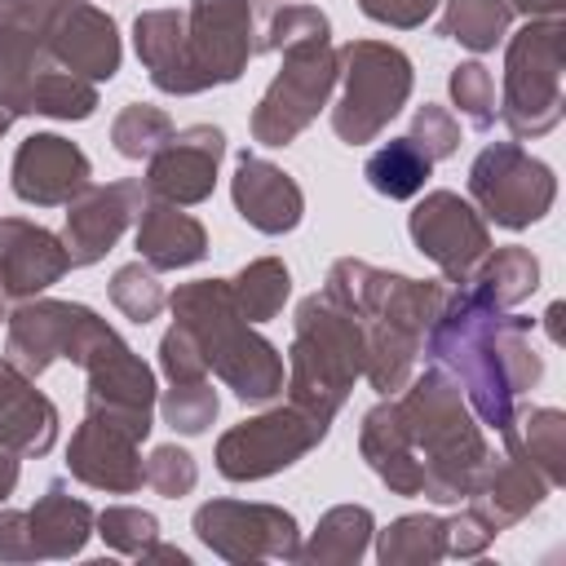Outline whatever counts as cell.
<instances>
[{
  "label": "cell",
  "instance_id": "obj_1",
  "mask_svg": "<svg viewBox=\"0 0 566 566\" xmlns=\"http://www.w3.org/2000/svg\"><path fill=\"white\" fill-rule=\"evenodd\" d=\"M420 354L455 376L473 416L495 433L513 424L522 394L544 376V358L531 345V318L486 305L469 283L447 292Z\"/></svg>",
  "mask_w": 566,
  "mask_h": 566
},
{
  "label": "cell",
  "instance_id": "obj_2",
  "mask_svg": "<svg viewBox=\"0 0 566 566\" xmlns=\"http://www.w3.org/2000/svg\"><path fill=\"white\" fill-rule=\"evenodd\" d=\"M323 292L336 296L340 305H349L363 318V336H367V363L363 376L371 380V389L380 398L398 394L411 380V367L420 358L424 332L438 318L447 287L433 279H411V274H394L380 270L363 256H340L332 261Z\"/></svg>",
  "mask_w": 566,
  "mask_h": 566
},
{
  "label": "cell",
  "instance_id": "obj_3",
  "mask_svg": "<svg viewBox=\"0 0 566 566\" xmlns=\"http://www.w3.org/2000/svg\"><path fill=\"white\" fill-rule=\"evenodd\" d=\"M398 411L411 438V451L420 460L424 486L420 495L433 504H460L469 486L478 482L491 447L482 438V420L464 402L451 371L429 363L420 376H411L398 389Z\"/></svg>",
  "mask_w": 566,
  "mask_h": 566
},
{
  "label": "cell",
  "instance_id": "obj_4",
  "mask_svg": "<svg viewBox=\"0 0 566 566\" xmlns=\"http://www.w3.org/2000/svg\"><path fill=\"white\" fill-rule=\"evenodd\" d=\"M172 323L190 332L203 354V367L239 398V402H270L283 394V354L274 340L252 332L230 296V279H195L168 296Z\"/></svg>",
  "mask_w": 566,
  "mask_h": 566
},
{
  "label": "cell",
  "instance_id": "obj_5",
  "mask_svg": "<svg viewBox=\"0 0 566 566\" xmlns=\"http://www.w3.org/2000/svg\"><path fill=\"white\" fill-rule=\"evenodd\" d=\"M367 363V336H363V318L340 305L327 292H310L296 305L292 318V345H287V402H296L301 411L318 416V420H336V411L345 407L354 380L363 376Z\"/></svg>",
  "mask_w": 566,
  "mask_h": 566
},
{
  "label": "cell",
  "instance_id": "obj_6",
  "mask_svg": "<svg viewBox=\"0 0 566 566\" xmlns=\"http://www.w3.org/2000/svg\"><path fill=\"white\" fill-rule=\"evenodd\" d=\"M0 106L49 119H88L97 111V84L53 62L31 0H0Z\"/></svg>",
  "mask_w": 566,
  "mask_h": 566
},
{
  "label": "cell",
  "instance_id": "obj_7",
  "mask_svg": "<svg viewBox=\"0 0 566 566\" xmlns=\"http://www.w3.org/2000/svg\"><path fill=\"white\" fill-rule=\"evenodd\" d=\"M562 49H566V22L562 18H526V27L509 35L504 97L495 102V119L517 142H526V137L535 142V137L553 133L566 115Z\"/></svg>",
  "mask_w": 566,
  "mask_h": 566
},
{
  "label": "cell",
  "instance_id": "obj_8",
  "mask_svg": "<svg viewBox=\"0 0 566 566\" xmlns=\"http://www.w3.org/2000/svg\"><path fill=\"white\" fill-rule=\"evenodd\" d=\"M340 57V102L332 106V128L345 146L376 142L389 119L407 106L416 71L398 44L385 40H349L336 49Z\"/></svg>",
  "mask_w": 566,
  "mask_h": 566
},
{
  "label": "cell",
  "instance_id": "obj_9",
  "mask_svg": "<svg viewBox=\"0 0 566 566\" xmlns=\"http://www.w3.org/2000/svg\"><path fill=\"white\" fill-rule=\"evenodd\" d=\"M4 323H9L4 358H13L27 376H44L57 358L84 367L97 349H106L119 336L97 310L80 301H53V296L22 301Z\"/></svg>",
  "mask_w": 566,
  "mask_h": 566
},
{
  "label": "cell",
  "instance_id": "obj_10",
  "mask_svg": "<svg viewBox=\"0 0 566 566\" xmlns=\"http://www.w3.org/2000/svg\"><path fill=\"white\" fill-rule=\"evenodd\" d=\"M327 429H332L327 420L301 411L296 402H283V407H270L261 416L230 424L217 438L212 460H217V473L230 482H261L305 460L327 438Z\"/></svg>",
  "mask_w": 566,
  "mask_h": 566
},
{
  "label": "cell",
  "instance_id": "obj_11",
  "mask_svg": "<svg viewBox=\"0 0 566 566\" xmlns=\"http://www.w3.org/2000/svg\"><path fill=\"white\" fill-rule=\"evenodd\" d=\"M469 199L482 221H495L500 230H526L548 217L557 177L517 142H491L469 168Z\"/></svg>",
  "mask_w": 566,
  "mask_h": 566
},
{
  "label": "cell",
  "instance_id": "obj_12",
  "mask_svg": "<svg viewBox=\"0 0 566 566\" xmlns=\"http://www.w3.org/2000/svg\"><path fill=\"white\" fill-rule=\"evenodd\" d=\"M336 80H340V57L332 44H310V49L283 53L279 75L265 84L261 102L252 106V119H248L252 142H261V146L296 142L327 106Z\"/></svg>",
  "mask_w": 566,
  "mask_h": 566
},
{
  "label": "cell",
  "instance_id": "obj_13",
  "mask_svg": "<svg viewBox=\"0 0 566 566\" xmlns=\"http://www.w3.org/2000/svg\"><path fill=\"white\" fill-rule=\"evenodd\" d=\"M199 544L230 562V566H252V562H296L301 553V526L283 504H261V500H203L190 517Z\"/></svg>",
  "mask_w": 566,
  "mask_h": 566
},
{
  "label": "cell",
  "instance_id": "obj_14",
  "mask_svg": "<svg viewBox=\"0 0 566 566\" xmlns=\"http://www.w3.org/2000/svg\"><path fill=\"white\" fill-rule=\"evenodd\" d=\"M252 0H190L186 9V97L234 84L256 53Z\"/></svg>",
  "mask_w": 566,
  "mask_h": 566
},
{
  "label": "cell",
  "instance_id": "obj_15",
  "mask_svg": "<svg viewBox=\"0 0 566 566\" xmlns=\"http://www.w3.org/2000/svg\"><path fill=\"white\" fill-rule=\"evenodd\" d=\"M31 9L57 66H66L88 84L115 80L124 49H119V27L106 9L88 0H31Z\"/></svg>",
  "mask_w": 566,
  "mask_h": 566
},
{
  "label": "cell",
  "instance_id": "obj_16",
  "mask_svg": "<svg viewBox=\"0 0 566 566\" xmlns=\"http://www.w3.org/2000/svg\"><path fill=\"white\" fill-rule=\"evenodd\" d=\"M88 389H84V416L106 420L137 442L150 438L155 429V371L142 363V354L115 336L106 349H97L84 363Z\"/></svg>",
  "mask_w": 566,
  "mask_h": 566
},
{
  "label": "cell",
  "instance_id": "obj_17",
  "mask_svg": "<svg viewBox=\"0 0 566 566\" xmlns=\"http://www.w3.org/2000/svg\"><path fill=\"white\" fill-rule=\"evenodd\" d=\"M407 234L442 270V279L455 283V287L469 283L478 261L491 252V230H486L482 212L469 199H460L455 190H429L411 208Z\"/></svg>",
  "mask_w": 566,
  "mask_h": 566
},
{
  "label": "cell",
  "instance_id": "obj_18",
  "mask_svg": "<svg viewBox=\"0 0 566 566\" xmlns=\"http://www.w3.org/2000/svg\"><path fill=\"white\" fill-rule=\"evenodd\" d=\"M226 159V133L217 124H186L146 159V195L168 199L177 208H195L212 195L217 168Z\"/></svg>",
  "mask_w": 566,
  "mask_h": 566
},
{
  "label": "cell",
  "instance_id": "obj_19",
  "mask_svg": "<svg viewBox=\"0 0 566 566\" xmlns=\"http://www.w3.org/2000/svg\"><path fill=\"white\" fill-rule=\"evenodd\" d=\"M146 199L150 195L137 177H119V181H106V186H84L66 203V226H62L71 270L75 265H97L119 243V234L142 217Z\"/></svg>",
  "mask_w": 566,
  "mask_h": 566
},
{
  "label": "cell",
  "instance_id": "obj_20",
  "mask_svg": "<svg viewBox=\"0 0 566 566\" xmlns=\"http://www.w3.org/2000/svg\"><path fill=\"white\" fill-rule=\"evenodd\" d=\"M9 186L22 203L66 208L84 186H93L88 155L62 133H31L9 164Z\"/></svg>",
  "mask_w": 566,
  "mask_h": 566
},
{
  "label": "cell",
  "instance_id": "obj_21",
  "mask_svg": "<svg viewBox=\"0 0 566 566\" xmlns=\"http://www.w3.org/2000/svg\"><path fill=\"white\" fill-rule=\"evenodd\" d=\"M142 442L106 420L84 416L66 442V473L93 491L106 495H133L146 486V460L137 451Z\"/></svg>",
  "mask_w": 566,
  "mask_h": 566
},
{
  "label": "cell",
  "instance_id": "obj_22",
  "mask_svg": "<svg viewBox=\"0 0 566 566\" xmlns=\"http://www.w3.org/2000/svg\"><path fill=\"white\" fill-rule=\"evenodd\" d=\"M71 270L62 234L27 217H0V287L4 296L31 301Z\"/></svg>",
  "mask_w": 566,
  "mask_h": 566
},
{
  "label": "cell",
  "instance_id": "obj_23",
  "mask_svg": "<svg viewBox=\"0 0 566 566\" xmlns=\"http://www.w3.org/2000/svg\"><path fill=\"white\" fill-rule=\"evenodd\" d=\"M548 495H553L548 478H544L539 469H531L526 460H517V455L504 451V455H486L478 482H473L469 495H464V509H469L482 526H491V531L500 535V531L517 526L526 513H535Z\"/></svg>",
  "mask_w": 566,
  "mask_h": 566
},
{
  "label": "cell",
  "instance_id": "obj_24",
  "mask_svg": "<svg viewBox=\"0 0 566 566\" xmlns=\"http://www.w3.org/2000/svg\"><path fill=\"white\" fill-rule=\"evenodd\" d=\"M230 199L234 212L261 234H287L305 217V195L296 177L261 155H239V168L230 177Z\"/></svg>",
  "mask_w": 566,
  "mask_h": 566
},
{
  "label": "cell",
  "instance_id": "obj_25",
  "mask_svg": "<svg viewBox=\"0 0 566 566\" xmlns=\"http://www.w3.org/2000/svg\"><path fill=\"white\" fill-rule=\"evenodd\" d=\"M57 424L62 416L53 398L35 389V376L0 354V442L18 455H49L57 442Z\"/></svg>",
  "mask_w": 566,
  "mask_h": 566
},
{
  "label": "cell",
  "instance_id": "obj_26",
  "mask_svg": "<svg viewBox=\"0 0 566 566\" xmlns=\"http://www.w3.org/2000/svg\"><path fill=\"white\" fill-rule=\"evenodd\" d=\"M358 455L367 460V469L394 491V495H420L424 486V473H420V460L411 451V438H407V424H402V411H398V398H380L363 424H358Z\"/></svg>",
  "mask_w": 566,
  "mask_h": 566
},
{
  "label": "cell",
  "instance_id": "obj_27",
  "mask_svg": "<svg viewBox=\"0 0 566 566\" xmlns=\"http://www.w3.org/2000/svg\"><path fill=\"white\" fill-rule=\"evenodd\" d=\"M137 252L150 270H186L208 256V230L186 208L168 199H146L137 217Z\"/></svg>",
  "mask_w": 566,
  "mask_h": 566
},
{
  "label": "cell",
  "instance_id": "obj_28",
  "mask_svg": "<svg viewBox=\"0 0 566 566\" xmlns=\"http://www.w3.org/2000/svg\"><path fill=\"white\" fill-rule=\"evenodd\" d=\"M133 49L159 93L186 97V13L142 9L133 18Z\"/></svg>",
  "mask_w": 566,
  "mask_h": 566
},
{
  "label": "cell",
  "instance_id": "obj_29",
  "mask_svg": "<svg viewBox=\"0 0 566 566\" xmlns=\"http://www.w3.org/2000/svg\"><path fill=\"white\" fill-rule=\"evenodd\" d=\"M93 517L97 513L84 500H75L62 482H49L44 495L27 509L35 557H75V553H84V544L93 535Z\"/></svg>",
  "mask_w": 566,
  "mask_h": 566
},
{
  "label": "cell",
  "instance_id": "obj_30",
  "mask_svg": "<svg viewBox=\"0 0 566 566\" xmlns=\"http://www.w3.org/2000/svg\"><path fill=\"white\" fill-rule=\"evenodd\" d=\"M500 438H504V451L539 469L553 491L566 482V416L557 407L517 411L513 424L500 429Z\"/></svg>",
  "mask_w": 566,
  "mask_h": 566
},
{
  "label": "cell",
  "instance_id": "obj_31",
  "mask_svg": "<svg viewBox=\"0 0 566 566\" xmlns=\"http://www.w3.org/2000/svg\"><path fill=\"white\" fill-rule=\"evenodd\" d=\"M371 531H376V517L367 504H336L318 517V526L301 544L296 562L301 566H349L367 553Z\"/></svg>",
  "mask_w": 566,
  "mask_h": 566
},
{
  "label": "cell",
  "instance_id": "obj_32",
  "mask_svg": "<svg viewBox=\"0 0 566 566\" xmlns=\"http://www.w3.org/2000/svg\"><path fill=\"white\" fill-rule=\"evenodd\" d=\"M469 287H473L486 305L513 310V305H522V301L539 287V261H535V252L522 248V243L491 248V252L478 261V270L469 274Z\"/></svg>",
  "mask_w": 566,
  "mask_h": 566
},
{
  "label": "cell",
  "instance_id": "obj_33",
  "mask_svg": "<svg viewBox=\"0 0 566 566\" xmlns=\"http://www.w3.org/2000/svg\"><path fill=\"white\" fill-rule=\"evenodd\" d=\"M371 535L380 566H433L447 557V517L438 513H402Z\"/></svg>",
  "mask_w": 566,
  "mask_h": 566
},
{
  "label": "cell",
  "instance_id": "obj_34",
  "mask_svg": "<svg viewBox=\"0 0 566 566\" xmlns=\"http://www.w3.org/2000/svg\"><path fill=\"white\" fill-rule=\"evenodd\" d=\"M429 172H433V159H429L411 137H389V142H385L380 150H371L367 164H363L367 186H371L376 195H385V199H416V195L424 190Z\"/></svg>",
  "mask_w": 566,
  "mask_h": 566
},
{
  "label": "cell",
  "instance_id": "obj_35",
  "mask_svg": "<svg viewBox=\"0 0 566 566\" xmlns=\"http://www.w3.org/2000/svg\"><path fill=\"white\" fill-rule=\"evenodd\" d=\"M509 22H513V13L504 0H442L438 35L455 40L473 53H491L509 35Z\"/></svg>",
  "mask_w": 566,
  "mask_h": 566
},
{
  "label": "cell",
  "instance_id": "obj_36",
  "mask_svg": "<svg viewBox=\"0 0 566 566\" xmlns=\"http://www.w3.org/2000/svg\"><path fill=\"white\" fill-rule=\"evenodd\" d=\"M230 296L248 323H270L283 314V301L292 296V274L279 256H256L230 279Z\"/></svg>",
  "mask_w": 566,
  "mask_h": 566
},
{
  "label": "cell",
  "instance_id": "obj_37",
  "mask_svg": "<svg viewBox=\"0 0 566 566\" xmlns=\"http://www.w3.org/2000/svg\"><path fill=\"white\" fill-rule=\"evenodd\" d=\"M310 44H332V22L314 4H270L261 22L256 53H292Z\"/></svg>",
  "mask_w": 566,
  "mask_h": 566
},
{
  "label": "cell",
  "instance_id": "obj_38",
  "mask_svg": "<svg viewBox=\"0 0 566 566\" xmlns=\"http://www.w3.org/2000/svg\"><path fill=\"white\" fill-rule=\"evenodd\" d=\"M168 137H172V119L164 106H150V102H128L111 119V146L124 159H150Z\"/></svg>",
  "mask_w": 566,
  "mask_h": 566
},
{
  "label": "cell",
  "instance_id": "obj_39",
  "mask_svg": "<svg viewBox=\"0 0 566 566\" xmlns=\"http://www.w3.org/2000/svg\"><path fill=\"white\" fill-rule=\"evenodd\" d=\"M217 411H221V398H217V389H212L208 376H199V380H177V385H168L164 398H159L164 424H172V429L186 433V438L208 433L212 420H217Z\"/></svg>",
  "mask_w": 566,
  "mask_h": 566
},
{
  "label": "cell",
  "instance_id": "obj_40",
  "mask_svg": "<svg viewBox=\"0 0 566 566\" xmlns=\"http://www.w3.org/2000/svg\"><path fill=\"white\" fill-rule=\"evenodd\" d=\"M111 305H115L128 323L146 327V323L159 318V310L168 305V292H164V283L155 279V270H150L146 261H128V265H119V270L111 274Z\"/></svg>",
  "mask_w": 566,
  "mask_h": 566
},
{
  "label": "cell",
  "instance_id": "obj_41",
  "mask_svg": "<svg viewBox=\"0 0 566 566\" xmlns=\"http://www.w3.org/2000/svg\"><path fill=\"white\" fill-rule=\"evenodd\" d=\"M93 535H102V544L111 553L124 557H142L155 539H159V517L150 509H133V504H106L93 517Z\"/></svg>",
  "mask_w": 566,
  "mask_h": 566
},
{
  "label": "cell",
  "instance_id": "obj_42",
  "mask_svg": "<svg viewBox=\"0 0 566 566\" xmlns=\"http://www.w3.org/2000/svg\"><path fill=\"white\" fill-rule=\"evenodd\" d=\"M447 88H451V102L460 106V115L473 128L486 133L495 124V80L482 62H455L451 75H447Z\"/></svg>",
  "mask_w": 566,
  "mask_h": 566
},
{
  "label": "cell",
  "instance_id": "obj_43",
  "mask_svg": "<svg viewBox=\"0 0 566 566\" xmlns=\"http://www.w3.org/2000/svg\"><path fill=\"white\" fill-rule=\"evenodd\" d=\"M195 482H199V464H195V455H190L186 447L159 442V447L146 455V486H150L155 495L181 500V495L195 491Z\"/></svg>",
  "mask_w": 566,
  "mask_h": 566
},
{
  "label": "cell",
  "instance_id": "obj_44",
  "mask_svg": "<svg viewBox=\"0 0 566 566\" xmlns=\"http://www.w3.org/2000/svg\"><path fill=\"white\" fill-rule=\"evenodd\" d=\"M407 137H411L433 164H438V159H451V155L460 150V124H455V115H451L447 106H438V102L416 106Z\"/></svg>",
  "mask_w": 566,
  "mask_h": 566
},
{
  "label": "cell",
  "instance_id": "obj_45",
  "mask_svg": "<svg viewBox=\"0 0 566 566\" xmlns=\"http://www.w3.org/2000/svg\"><path fill=\"white\" fill-rule=\"evenodd\" d=\"M159 371H164V380H168V385L208 376L199 345H195V340H190V332H186V327H177V323H172V327L164 332V340H159Z\"/></svg>",
  "mask_w": 566,
  "mask_h": 566
},
{
  "label": "cell",
  "instance_id": "obj_46",
  "mask_svg": "<svg viewBox=\"0 0 566 566\" xmlns=\"http://www.w3.org/2000/svg\"><path fill=\"white\" fill-rule=\"evenodd\" d=\"M358 9L380 22V27H398V31H411V27H424L438 9V0H358Z\"/></svg>",
  "mask_w": 566,
  "mask_h": 566
},
{
  "label": "cell",
  "instance_id": "obj_47",
  "mask_svg": "<svg viewBox=\"0 0 566 566\" xmlns=\"http://www.w3.org/2000/svg\"><path fill=\"white\" fill-rule=\"evenodd\" d=\"M491 539H495V531L482 526L469 509H460L455 517H447V557H478V553L491 548Z\"/></svg>",
  "mask_w": 566,
  "mask_h": 566
},
{
  "label": "cell",
  "instance_id": "obj_48",
  "mask_svg": "<svg viewBox=\"0 0 566 566\" xmlns=\"http://www.w3.org/2000/svg\"><path fill=\"white\" fill-rule=\"evenodd\" d=\"M0 562H40L22 509H0Z\"/></svg>",
  "mask_w": 566,
  "mask_h": 566
},
{
  "label": "cell",
  "instance_id": "obj_49",
  "mask_svg": "<svg viewBox=\"0 0 566 566\" xmlns=\"http://www.w3.org/2000/svg\"><path fill=\"white\" fill-rule=\"evenodd\" d=\"M18 460H22V455H18V451H9V447L0 442V504L18 491V473H22V469H18Z\"/></svg>",
  "mask_w": 566,
  "mask_h": 566
},
{
  "label": "cell",
  "instance_id": "obj_50",
  "mask_svg": "<svg viewBox=\"0 0 566 566\" xmlns=\"http://www.w3.org/2000/svg\"><path fill=\"white\" fill-rule=\"evenodd\" d=\"M509 13H526V18H562L566 0H504Z\"/></svg>",
  "mask_w": 566,
  "mask_h": 566
},
{
  "label": "cell",
  "instance_id": "obj_51",
  "mask_svg": "<svg viewBox=\"0 0 566 566\" xmlns=\"http://www.w3.org/2000/svg\"><path fill=\"white\" fill-rule=\"evenodd\" d=\"M142 562H177V566H190V557H186L177 544H164V539H155V544L142 553Z\"/></svg>",
  "mask_w": 566,
  "mask_h": 566
},
{
  "label": "cell",
  "instance_id": "obj_52",
  "mask_svg": "<svg viewBox=\"0 0 566 566\" xmlns=\"http://www.w3.org/2000/svg\"><path fill=\"white\" fill-rule=\"evenodd\" d=\"M544 327H548L553 345H562V340H566V332H562V301H553V305H548V314H544Z\"/></svg>",
  "mask_w": 566,
  "mask_h": 566
},
{
  "label": "cell",
  "instance_id": "obj_53",
  "mask_svg": "<svg viewBox=\"0 0 566 566\" xmlns=\"http://www.w3.org/2000/svg\"><path fill=\"white\" fill-rule=\"evenodd\" d=\"M13 119H18V115H13V111H9V106H0V137H4V133H9V128H13Z\"/></svg>",
  "mask_w": 566,
  "mask_h": 566
},
{
  "label": "cell",
  "instance_id": "obj_54",
  "mask_svg": "<svg viewBox=\"0 0 566 566\" xmlns=\"http://www.w3.org/2000/svg\"><path fill=\"white\" fill-rule=\"evenodd\" d=\"M0 318H9V314H4V287H0Z\"/></svg>",
  "mask_w": 566,
  "mask_h": 566
}]
</instances>
